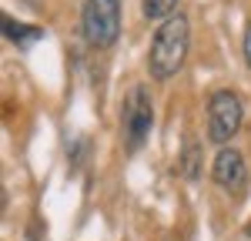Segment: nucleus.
<instances>
[{
  "label": "nucleus",
  "mask_w": 251,
  "mask_h": 241,
  "mask_svg": "<svg viewBox=\"0 0 251 241\" xmlns=\"http://www.w3.org/2000/svg\"><path fill=\"white\" fill-rule=\"evenodd\" d=\"M181 0H144V17L148 20H168L171 14H177Z\"/></svg>",
  "instance_id": "nucleus-8"
},
{
  "label": "nucleus",
  "mask_w": 251,
  "mask_h": 241,
  "mask_svg": "<svg viewBox=\"0 0 251 241\" xmlns=\"http://www.w3.org/2000/svg\"><path fill=\"white\" fill-rule=\"evenodd\" d=\"M188 44H191V27L184 14H171L168 20H161V27L154 30L151 40V54H148V71L154 80H171L188 57Z\"/></svg>",
  "instance_id": "nucleus-1"
},
{
  "label": "nucleus",
  "mask_w": 251,
  "mask_h": 241,
  "mask_svg": "<svg viewBox=\"0 0 251 241\" xmlns=\"http://www.w3.org/2000/svg\"><path fill=\"white\" fill-rule=\"evenodd\" d=\"M3 37L14 40V44H20V47H27V44H34V40L40 37V30H37V27H24L20 20L3 17Z\"/></svg>",
  "instance_id": "nucleus-7"
},
{
  "label": "nucleus",
  "mask_w": 251,
  "mask_h": 241,
  "mask_svg": "<svg viewBox=\"0 0 251 241\" xmlns=\"http://www.w3.org/2000/svg\"><path fill=\"white\" fill-rule=\"evenodd\" d=\"M201 164H204V158H201V147H198V141L188 138V144H184V154H181V171H184V178H188V181H198V178H201Z\"/></svg>",
  "instance_id": "nucleus-6"
},
{
  "label": "nucleus",
  "mask_w": 251,
  "mask_h": 241,
  "mask_svg": "<svg viewBox=\"0 0 251 241\" xmlns=\"http://www.w3.org/2000/svg\"><path fill=\"white\" fill-rule=\"evenodd\" d=\"M151 124H154V104L151 94L144 91V84H134L124 97V114H121V134H124V147L134 154L141 151V144L151 134Z\"/></svg>",
  "instance_id": "nucleus-3"
},
{
  "label": "nucleus",
  "mask_w": 251,
  "mask_h": 241,
  "mask_svg": "<svg viewBox=\"0 0 251 241\" xmlns=\"http://www.w3.org/2000/svg\"><path fill=\"white\" fill-rule=\"evenodd\" d=\"M241 120H245V107L234 91H214L208 97V138L214 144H228L241 131Z\"/></svg>",
  "instance_id": "nucleus-4"
},
{
  "label": "nucleus",
  "mask_w": 251,
  "mask_h": 241,
  "mask_svg": "<svg viewBox=\"0 0 251 241\" xmlns=\"http://www.w3.org/2000/svg\"><path fill=\"white\" fill-rule=\"evenodd\" d=\"M245 64L251 67V24H248V30H245Z\"/></svg>",
  "instance_id": "nucleus-9"
},
{
  "label": "nucleus",
  "mask_w": 251,
  "mask_h": 241,
  "mask_svg": "<svg viewBox=\"0 0 251 241\" xmlns=\"http://www.w3.org/2000/svg\"><path fill=\"white\" fill-rule=\"evenodd\" d=\"M80 30L84 40L97 50L114 47V40L121 37V0H84Z\"/></svg>",
  "instance_id": "nucleus-2"
},
{
  "label": "nucleus",
  "mask_w": 251,
  "mask_h": 241,
  "mask_svg": "<svg viewBox=\"0 0 251 241\" xmlns=\"http://www.w3.org/2000/svg\"><path fill=\"white\" fill-rule=\"evenodd\" d=\"M211 178H214V184L225 188L228 194H241V191L248 188V164H245V158H241L238 147H221V151H218Z\"/></svg>",
  "instance_id": "nucleus-5"
}]
</instances>
